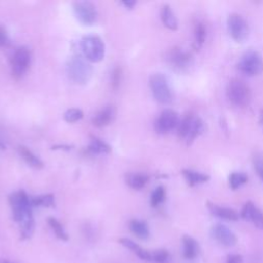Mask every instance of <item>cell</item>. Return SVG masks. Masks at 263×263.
<instances>
[{
  "mask_svg": "<svg viewBox=\"0 0 263 263\" xmlns=\"http://www.w3.org/2000/svg\"><path fill=\"white\" fill-rule=\"evenodd\" d=\"M89 151L96 154H102V153L104 154V153H109L111 151V147L103 140L97 137H92V140L89 146Z\"/></svg>",
  "mask_w": 263,
  "mask_h": 263,
  "instance_id": "obj_25",
  "label": "cell"
},
{
  "mask_svg": "<svg viewBox=\"0 0 263 263\" xmlns=\"http://www.w3.org/2000/svg\"><path fill=\"white\" fill-rule=\"evenodd\" d=\"M212 238L224 247H233L238 243L236 235L225 225L215 224L211 228Z\"/></svg>",
  "mask_w": 263,
  "mask_h": 263,
  "instance_id": "obj_12",
  "label": "cell"
},
{
  "mask_svg": "<svg viewBox=\"0 0 263 263\" xmlns=\"http://www.w3.org/2000/svg\"><path fill=\"white\" fill-rule=\"evenodd\" d=\"M161 18L164 23V25L170 29V30H177L178 28V21L175 17V14L173 13L170 6L166 5L163 7L161 12Z\"/></svg>",
  "mask_w": 263,
  "mask_h": 263,
  "instance_id": "obj_20",
  "label": "cell"
},
{
  "mask_svg": "<svg viewBox=\"0 0 263 263\" xmlns=\"http://www.w3.org/2000/svg\"><path fill=\"white\" fill-rule=\"evenodd\" d=\"M180 118L176 111L172 109L164 110L154 123V128L159 134H167L176 129L179 125Z\"/></svg>",
  "mask_w": 263,
  "mask_h": 263,
  "instance_id": "obj_8",
  "label": "cell"
},
{
  "mask_svg": "<svg viewBox=\"0 0 263 263\" xmlns=\"http://www.w3.org/2000/svg\"><path fill=\"white\" fill-rule=\"evenodd\" d=\"M150 88L155 100L162 104H169L172 101V92L167 78L163 74H154L149 81Z\"/></svg>",
  "mask_w": 263,
  "mask_h": 263,
  "instance_id": "obj_7",
  "label": "cell"
},
{
  "mask_svg": "<svg viewBox=\"0 0 263 263\" xmlns=\"http://www.w3.org/2000/svg\"><path fill=\"white\" fill-rule=\"evenodd\" d=\"M0 263H14V262H11L9 260H5V259H0Z\"/></svg>",
  "mask_w": 263,
  "mask_h": 263,
  "instance_id": "obj_38",
  "label": "cell"
},
{
  "mask_svg": "<svg viewBox=\"0 0 263 263\" xmlns=\"http://www.w3.org/2000/svg\"><path fill=\"white\" fill-rule=\"evenodd\" d=\"M84 117V112L78 109V108H71L68 109L64 113V119L69 122V123H73L76 121H80L82 118Z\"/></svg>",
  "mask_w": 263,
  "mask_h": 263,
  "instance_id": "obj_29",
  "label": "cell"
},
{
  "mask_svg": "<svg viewBox=\"0 0 263 263\" xmlns=\"http://www.w3.org/2000/svg\"><path fill=\"white\" fill-rule=\"evenodd\" d=\"M10 205L16 222L20 224L22 240H28L34 232V218L32 215V205L30 196L24 191H17L10 195Z\"/></svg>",
  "mask_w": 263,
  "mask_h": 263,
  "instance_id": "obj_1",
  "label": "cell"
},
{
  "mask_svg": "<svg viewBox=\"0 0 263 263\" xmlns=\"http://www.w3.org/2000/svg\"><path fill=\"white\" fill-rule=\"evenodd\" d=\"M254 169L263 182V152H256L253 156Z\"/></svg>",
  "mask_w": 263,
  "mask_h": 263,
  "instance_id": "obj_31",
  "label": "cell"
},
{
  "mask_svg": "<svg viewBox=\"0 0 263 263\" xmlns=\"http://www.w3.org/2000/svg\"><path fill=\"white\" fill-rule=\"evenodd\" d=\"M242 261L243 259L240 255H230L227 259V263H242Z\"/></svg>",
  "mask_w": 263,
  "mask_h": 263,
  "instance_id": "obj_35",
  "label": "cell"
},
{
  "mask_svg": "<svg viewBox=\"0 0 263 263\" xmlns=\"http://www.w3.org/2000/svg\"><path fill=\"white\" fill-rule=\"evenodd\" d=\"M226 96L235 107H246L251 101V90L248 85L238 78L231 80L226 88Z\"/></svg>",
  "mask_w": 263,
  "mask_h": 263,
  "instance_id": "obj_4",
  "label": "cell"
},
{
  "mask_svg": "<svg viewBox=\"0 0 263 263\" xmlns=\"http://www.w3.org/2000/svg\"><path fill=\"white\" fill-rule=\"evenodd\" d=\"M9 43V35L7 30L0 26V47H4Z\"/></svg>",
  "mask_w": 263,
  "mask_h": 263,
  "instance_id": "obj_34",
  "label": "cell"
},
{
  "mask_svg": "<svg viewBox=\"0 0 263 263\" xmlns=\"http://www.w3.org/2000/svg\"><path fill=\"white\" fill-rule=\"evenodd\" d=\"M228 31L236 42H243L249 35V27L246 20L239 14H231L227 20Z\"/></svg>",
  "mask_w": 263,
  "mask_h": 263,
  "instance_id": "obj_10",
  "label": "cell"
},
{
  "mask_svg": "<svg viewBox=\"0 0 263 263\" xmlns=\"http://www.w3.org/2000/svg\"><path fill=\"white\" fill-rule=\"evenodd\" d=\"M52 149H55V150H56V149H66V150H70V149H71V147H70V146H64V145H63V146H61V145H59V146H54V147H52Z\"/></svg>",
  "mask_w": 263,
  "mask_h": 263,
  "instance_id": "obj_37",
  "label": "cell"
},
{
  "mask_svg": "<svg viewBox=\"0 0 263 263\" xmlns=\"http://www.w3.org/2000/svg\"><path fill=\"white\" fill-rule=\"evenodd\" d=\"M183 243V256L186 259H193L199 254V244L194 239L189 235H184L182 239Z\"/></svg>",
  "mask_w": 263,
  "mask_h": 263,
  "instance_id": "obj_19",
  "label": "cell"
},
{
  "mask_svg": "<svg viewBox=\"0 0 263 263\" xmlns=\"http://www.w3.org/2000/svg\"><path fill=\"white\" fill-rule=\"evenodd\" d=\"M114 118V109L111 106H107L100 110L93 117V124L98 127H103L108 125Z\"/></svg>",
  "mask_w": 263,
  "mask_h": 263,
  "instance_id": "obj_16",
  "label": "cell"
},
{
  "mask_svg": "<svg viewBox=\"0 0 263 263\" xmlns=\"http://www.w3.org/2000/svg\"><path fill=\"white\" fill-rule=\"evenodd\" d=\"M19 151L20 154L22 156V159L32 168L34 169H41L43 167V163L40 161V159L38 156H36L30 149H28L27 147L21 146L19 147Z\"/></svg>",
  "mask_w": 263,
  "mask_h": 263,
  "instance_id": "obj_22",
  "label": "cell"
},
{
  "mask_svg": "<svg viewBox=\"0 0 263 263\" xmlns=\"http://www.w3.org/2000/svg\"><path fill=\"white\" fill-rule=\"evenodd\" d=\"M76 18L85 25H92L97 21L98 13L95 5L91 2H77L73 5Z\"/></svg>",
  "mask_w": 263,
  "mask_h": 263,
  "instance_id": "obj_11",
  "label": "cell"
},
{
  "mask_svg": "<svg viewBox=\"0 0 263 263\" xmlns=\"http://www.w3.org/2000/svg\"><path fill=\"white\" fill-rule=\"evenodd\" d=\"M47 222H48V225L50 226V228L54 230L56 236H57L59 240L68 241L69 236H68L67 232L65 231L63 225L60 223L59 220H57V219L54 218V217H49V218L47 219Z\"/></svg>",
  "mask_w": 263,
  "mask_h": 263,
  "instance_id": "obj_26",
  "label": "cell"
},
{
  "mask_svg": "<svg viewBox=\"0 0 263 263\" xmlns=\"http://www.w3.org/2000/svg\"><path fill=\"white\" fill-rule=\"evenodd\" d=\"M261 122H262V126H263V112H262V115H261Z\"/></svg>",
  "mask_w": 263,
  "mask_h": 263,
  "instance_id": "obj_39",
  "label": "cell"
},
{
  "mask_svg": "<svg viewBox=\"0 0 263 263\" xmlns=\"http://www.w3.org/2000/svg\"><path fill=\"white\" fill-rule=\"evenodd\" d=\"M30 202L32 207L51 208L55 206V196L52 194L38 195V196L30 197Z\"/></svg>",
  "mask_w": 263,
  "mask_h": 263,
  "instance_id": "obj_24",
  "label": "cell"
},
{
  "mask_svg": "<svg viewBox=\"0 0 263 263\" xmlns=\"http://www.w3.org/2000/svg\"><path fill=\"white\" fill-rule=\"evenodd\" d=\"M248 181V176L244 173H232L229 176V185L230 187L235 190L241 185L245 184Z\"/></svg>",
  "mask_w": 263,
  "mask_h": 263,
  "instance_id": "obj_28",
  "label": "cell"
},
{
  "mask_svg": "<svg viewBox=\"0 0 263 263\" xmlns=\"http://www.w3.org/2000/svg\"><path fill=\"white\" fill-rule=\"evenodd\" d=\"M67 73L75 84L85 85L92 77L93 69L82 56H74L68 61Z\"/></svg>",
  "mask_w": 263,
  "mask_h": 263,
  "instance_id": "obj_3",
  "label": "cell"
},
{
  "mask_svg": "<svg viewBox=\"0 0 263 263\" xmlns=\"http://www.w3.org/2000/svg\"><path fill=\"white\" fill-rule=\"evenodd\" d=\"M206 28L203 23H197L194 28V44L196 47H201L206 39Z\"/></svg>",
  "mask_w": 263,
  "mask_h": 263,
  "instance_id": "obj_27",
  "label": "cell"
},
{
  "mask_svg": "<svg viewBox=\"0 0 263 263\" xmlns=\"http://www.w3.org/2000/svg\"><path fill=\"white\" fill-rule=\"evenodd\" d=\"M167 61L173 68L184 70L190 65L191 55L182 48H172L167 55Z\"/></svg>",
  "mask_w": 263,
  "mask_h": 263,
  "instance_id": "obj_13",
  "label": "cell"
},
{
  "mask_svg": "<svg viewBox=\"0 0 263 263\" xmlns=\"http://www.w3.org/2000/svg\"><path fill=\"white\" fill-rule=\"evenodd\" d=\"M207 207H208L209 211L211 212V214L218 218L228 220V221H236L239 219L238 212L230 208L220 207V206L212 204V203H208Z\"/></svg>",
  "mask_w": 263,
  "mask_h": 263,
  "instance_id": "obj_15",
  "label": "cell"
},
{
  "mask_svg": "<svg viewBox=\"0 0 263 263\" xmlns=\"http://www.w3.org/2000/svg\"><path fill=\"white\" fill-rule=\"evenodd\" d=\"M152 255V261L159 262V263H163L168 259V252L166 250H156L153 253H151Z\"/></svg>",
  "mask_w": 263,
  "mask_h": 263,
  "instance_id": "obj_32",
  "label": "cell"
},
{
  "mask_svg": "<svg viewBox=\"0 0 263 263\" xmlns=\"http://www.w3.org/2000/svg\"><path fill=\"white\" fill-rule=\"evenodd\" d=\"M82 49L85 58L93 63L101 62L105 56V44L96 35H88L82 39Z\"/></svg>",
  "mask_w": 263,
  "mask_h": 263,
  "instance_id": "obj_6",
  "label": "cell"
},
{
  "mask_svg": "<svg viewBox=\"0 0 263 263\" xmlns=\"http://www.w3.org/2000/svg\"><path fill=\"white\" fill-rule=\"evenodd\" d=\"M241 216L243 219L251 221L257 228L263 229V212L253 203L248 202L244 206L241 212Z\"/></svg>",
  "mask_w": 263,
  "mask_h": 263,
  "instance_id": "obj_14",
  "label": "cell"
},
{
  "mask_svg": "<svg viewBox=\"0 0 263 263\" xmlns=\"http://www.w3.org/2000/svg\"><path fill=\"white\" fill-rule=\"evenodd\" d=\"M31 55L27 47L22 46L16 50L12 60V71L16 78H21L29 69Z\"/></svg>",
  "mask_w": 263,
  "mask_h": 263,
  "instance_id": "obj_9",
  "label": "cell"
},
{
  "mask_svg": "<svg viewBox=\"0 0 263 263\" xmlns=\"http://www.w3.org/2000/svg\"><path fill=\"white\" fill-rule=\"evenodd\" d=\"M149 178L147 175L145 174H129L127 177H126V183L127 185L133 188V189H136V190H140L142 189L148 182Z\"/></svg>",
  "mask_w": 263,
  "mask_h": 263,
  "instance_id": "obj_23",
  "label": "cell"
},
{
  "mask_svg": "<svg viewBox=\"0 0 263 263\" xmlns=\"http://www.w3.org/2000/svg\"><path fill=\"white\" fill-rule=\"evenodd\" d=\"M165 197H166V190L163 186H159L151 194V206L152 207H157L159 205H161L164 201H165Z\"/></svg>",
  "mask_w": 263,
  "mask_h": 263,
  "instance_id": "obj_30",
  "label": "cell"
},
{
  "mask_svg": "<svg viewBox=\"0 0 263 263\" xmlns=\"http://www.w3.org/2000/svg\"><path fill=\"white\" fill-rule=\"evenodd\" d=\"M182 174L190 186L205 183L210 179V177L208 175L200 173V172H196V171H192V170H183Z\"/></svg>",
  "mask_w": 263,
  "mask_h": 263,
  "instance_id": "obj_21",
  "label": "cell"
},
{
  "mask_svg": "<svg viewBox=\"0 0 263 263\" xmlns=\"http://www.w3.org/2000/svg\"><path fill=\"white\" fill-rule=\"evenodd\" d=\"M119 243L124 246L125 248L129 249L130 251H133L140 259L142 260H145V261H152V255L151 253H149L148 251L144 250L143 248H141L138 244H136L135 242H133L129 239H125V238H122L119 240Z\"/></svg>",
  "mask_w": 263,
  "mask_h": 263,
  "instance_id": "obj_17",
  "label": "cell"
},
{
  "mask_svg": "<svg viewBox=\"0 0 263 263\" xmlns=\"http://www.w3.org/2000/svg\"><path fill=\"white\" fill-rule=\"evenodd\" d=\"M122 5L127 9H133V7L136 5L135 2H123Z\"/></svg>",
  "mask_w": 263,
  "mask_h": 263,
  "instance_id": "obj_36",
  "label": "cell"
},
{
  "mask_svg": "<svg viewBox=\"0 0 263 263\" xmlns=\"http://www.w3.org/2000/svg\"><path fill=\"white\" fill-rule=\"evenodd\" d=\"M120 80H121V69L119 67H116L113 72H112V77H111V81H112V88L114 90H116L118 87H119V84H120Z\"/></svg>",
  "mask_w": 263,
  "mask_h": 263,
  "instance_id": "obj_33",
  "label": "cell"
},
{
  "mask_svg": "<svg viewBox=\"0 0 263 263\" xmlns=\"http://www.w3.org/2000/svg\"><path fill=\"white\" fill-rule=\"evenodd\" d=\"M238 69L245 75L253 77L263 72V59L256 50L246 51L238 63Z\"/></svg>",
  "mask_w": 263,
  "mask_h": 263,
  "instance_id": "obj_5",
  "label": "cell"
},
{
  "mask_svg": "<svg viewBox=\"0 0 263 263\" xmlns=\"http://www.w3.org/2000/svg\"><path fill=\"white\" fill-rule=\"evenodd\" d=\"M205 130L204 121L196 116L188 115L180 120L177 127L178 136L180 139L186 141L187 144H190L196 137H199Z\"/></svg>",
  "mask_w": 263,
  "mask_h": 263,
  "instance_id": "obj_2",
  "label": "cell"
},
{
  "mask_svg": "<svg viewBox=\"0 0 263 263\" xmlns=\"http://www.w3.org/2000/svg\"><path fill=\"white\" fill-rule=\"evenodd\" d=\"M129 229L140 240H147L150 234L148 224L143 220H132L129 222Z\"/></svg>",
  "mask_w": 263,
  "mask_h": 263,
  "instance_id": "obj_18",
  "label": "cell"
}]
</instances>
